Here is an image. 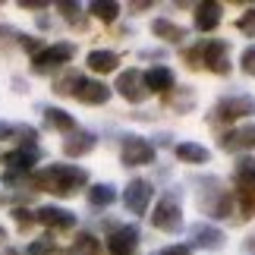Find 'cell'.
<instances>
[{"mask_svg": "<svg viewBox=\"0 0 255 255\" xmlns=\"http://www.w3.org/2000/svg\"><path fill=\"white\" fill-rule=\"evenodd\" d=\"M195 205L211 221L233 218V192L224 189V183L218 176H199L195 180Z\"/></svg>", "mask_w": 255, "mask_h": 255, "instance_id": "obj_1", "label": "cell"}, {"mask_svg": "<svg viewBox=\"0 0 255 255\" xmlns=\"http://www.w3.org/2000/svg\"><path fill=\"white\" fill-rule=\"evenodd\" d=\"M85 183H88V173L82 167H73V164H54V167H44L41 173H35V186L60 195V199L76 195Z\"/></svg>", "mask_w": 255, "mask_h": 255, "instance_id": "obj_2", "label": "cell"}, {"mask_svg": "<svg viewBox=\"0 0 255 255\" xmlns=\"http://www.w3.org/2000/svg\"><path fill=\"white\" fill-rule=\"evenodd\" d=\"M255 114V95H227L221 98L218 104L211 107V123H233V120H243V117H252Z\"/></svg>", "mask_w": 255, "mask_h": 255, "instance_id": "obj_3", "label": "cell"}, {"mask_svg": "<svg viewBox=\"0 0 255 255\" xmlns=\"http://www.w3.org/2000/svg\"><path fill=\"white\" fill-rule=\"evenodd\" d=\"M151 224L164 233H180L183 230V208H180V192H167L164 199L154 205Z\"/></svg>", "mask_w": 255, "mask_h": 255, "instance_id": "obj_4", "label": "cell"}, {"mask_svg": "<svg viewBox=\"0 0 255 255\" xmlns=\"http://www.w3.org/2000/svg\"><path fill=\"white\" fill-rule=\"evenodd\" d=\"M76 57V44L73 41H60V44H51V47H41V54L32 57V73H54L60 70L63 63H70Z\"/></svg>", "mask_w": 255, "mask_h": 255, "instance_id": "obj_5", "label": "cell"}, {"mask_svg": "<svg viewBox=\"0 0 255 255\" xmlns=\"http://www.w3.org/2000/svg\"><path fill=\"white\" fill-rule=\"evenodd\" d=\"M120 161L126 167H145V164L154 161V145L142 135H126L120 145Z\"/></svg>", "mask_w": 255, "mask_h": 255, "instance_id": "obj_6", "label": "cell"}, {"mask_svg": "<svg viewBox=\"0 0 255 255\" xmlns=\"http://www.w3.org/2000/svg\"><path fill=\"white\" fill-rule=\"evenodd\" d=\"M202 66L214 76H230V44L227 41H205L202 47Z\"/></svg>", "mask_w": 255, "mask_h": 255, "instance_id": "obj_7", "label": "cell"}, {"mask_svg": "<svg viewBox=\"0 0 255 255\" xmlns=\"http://www.w3.org/2000/svg\"><path fill=\"white\" fill-rule=\"evenodd\" d=\"M151 199H154V186L148 180H132L123 189V205H126V211H132V214H145Z\"/></svg>", "mask_w": 255, "mask_h": 255, "instance_id": "obj_8", "label": "cell"}, {"mask_svg": "<svg viewBox=\"0 0 255 255\" xmlns=\"http://www.w3.org/2000/svg\"><path fill=\"white\" fill-rule=\"evenodd\" d=\"M117 92H120V98H126L129 104H142L145 98H148V88H145V76L139 70H123L120 76H117Z\"/></svg>", "mask_w": 255, "mask_h": 255, "instance_id": "obj_9", "label": "cell"}, {"mask_svg": "<svg viewBox=\"0 0 255 255\" xmlns=\"http://www.w3.org/2000/svg\"><path fill=\"white\" fill-rule=\"evenodd\" d=\"M221 148L230 154H246L255 148V123H246L240 129H230L221 135Z\"/></svg>", "mask_w": 255, "mask_h": 255, "instance_id": "obj_10", "label": "cell"}, {"mask_svg": "<svg viewBox=\"0 0 255 255\" xmlns=\"http://www.w3.org/2000/svg\"><path fill=\"white\" fill-rule=\"evenodd\" d=\"M189 240L195 249H205V252H214V249H224V243H227V237H224V230L211 227V224H192L189 230Z\"/></svg>", "mask_w": 255, "mask_h": 255, "instance_id": "obj_11", "label": "cell"}, {"mask_svg": "<svg viewBox=\"0 0 255 255\" xmlns=\"http://www.w3.org/2000/svg\"><path fill=\"white\" fill-rule=\"evenodd\" d=\"M35 221L44 224V227H51V230H70V227H76V214L66 211V208H57V205H44V208H38Z\"/></svg>", "mask_w": 255, "mask_h": 255, "instance_id": "obj_12", "label": "cell"}, {"mask_svg": "<svg viewBox=\"0 0 255 255\" xmlns=\"http://www.w3.org/2000/svg\"><path fill=\"white\" fill-rule=\"evenodd\" d=\"M139 246V230L135 227H117L107 240V252L111 255H132Z\"/></svg>", "mask_w": 255, "mask_h": 255, "instance_id": "obj_13", "label": "cell"}, {"mask_svg": "<svg viewBox=\"0 0 255 255\" xmlns=\"http://www.w3.org/2000/svg\"><path fill=\"white\" fill-rule=\"evenodd\" d=\"M95 145H98L95 132H88V129H73V132L63 139V154H66V158H82V154H88Z\"/></svg>", "mask_w": 255, "mask_h": 255, "instance_id": "obj_14", "label": "cell"}, {"mask_svg": "<svg viewBox=\"0 0 255 255\" xmlns=\"http://www.w3.org/2000/svg\"><path fill=\"white\" fill-rule=\"evenodd\" d=\"M145 88H148V95L151 92H158V95H170L173 88H176V76L170 66H151L148 73H145Z\"/></svg>", "mask_w": 255, "mask_h": 255, "instance_id": "obj_15", "label": "cell"}, {"mask_svg": "<svg viewBox=\"0 0 255 255\" xmlns=\"http://www.w3.org/2000/svg\"><path fill=\"white\" fill-rule=\"evenodd\" d=\"M38 161H41V148H38V145H22V148H16L13 154H6V164H9V170H13V173L32 170Z\"/></svg>", "mask_w": 255, "mask_h": 255, "instance_id": "obj_16", "label": "cell"}, {"mask_svg": "<svg viewBox=\"0 0 255 255\" xmlns=\"http://www.w3.org/2000/svg\"><path fill=\"white\" fill-rule=\"evenodd\" d=\"M76 98H79L82 104H107L111 101V88L104 82H95V79H82V85L76 88Z\"/></svg>", "mask_w": 255, "mask_h": 255, "instance_id": "obj_17", "label": "cell"}, {"mask_svg": "<svg viewBox=\"0 0 255 255\" xmlns=\"http://www.w3.org/2000/svg\"><path fill=\"white\" fill-rule=\"evenodd\" d=\"M221 13H224L221 3H211V0L199 3V6H195V28H199V32H211V28H218L221 25Z\"/></svg>", "mask_w": 255, "mask_h": 255, "instance_id": "obj_18", "label": "cell"}, {"mask_svg": "<svg viewBox=\"0 0 255 255\" xmlns=\"http://www.w3.org/2000/svg\"><path fill=\"white\" fill-rule=\"evenodd\" d=\"M233 183L237 189H255V158L252 154H240L233 164Z\"/></svg>", "mask_w": 255, "mask_h": 255, "instance_id": "obj_19", "label": "cell"}, {"mask_svg": "<svg viewBox=\"0 0 255 255\" xmlns=\"http://www.w3.org/2000/svg\"><path fill=\"white\" fill-rule=\"evenodd\" d=\"M151 32H154V38H161V41H170V44H180L183 38L189 35L183 25L170 22V19H154V22H151Z\"/></svg>", "mask_w": 255, "mask_h": 255, "instance_id": "obj_20", "label": "cell"}, {"mask_svg": "<svg viewBox=\"0 0 255 255\" xmlns=\"http://www.w3.org/2000/svg\"><path fill=\"white\" fill-rule=\"evenodd\" d=\"M176 158L183 164H208L211 151L205 148V145H199V142H180L176 145Z\"/></svg>", "mask_w": 255, "mask_h": 255, "instance_id": "obj_21", "label": "cell"}, {"mask_svg": "<svg viewBox=\"0 0 255 255\" xmlns=\"http://www.w3.org/2000/svg\"><path fill=\"white\" fill-rule=\"evenodd\" d=\"M117 63H120V54L117 51H92L88 54V70L92 73H114Z\"/></svg>", "mask_w": 255, "mask_h": 255, "instance_id": "obj_22", "label": "cell"}, {"mask_svg": "<svg viewBox=\"0 0 255 255\" xmlns=\"http://www.w3.org/2000/svg\"><path fill=\"white\" fill-rule=\"evenodd\" d=\"M44 123L51 126V129H60V132H73L76 129V120L66 111H60V107H44Z\"/></svg>", "mask_w": 255, "mask_h": 255, "instance_id": "obj_23", "label": "cell"}, {"mask_svg": "<svg viewBox=\"0 0 255 255\" xmlns=\"http://www.w3.org/2000/svg\"><path fill=\"white\" fill-rule=\"evenodd\" d=\"M117 202V189L111 183H95L92 189H88V205H95V208H107V205Z\"/></svg>", "mask_w": 255, "mask_h": 255, "instance_id": "obj_24", "label": "cell"}, {"mask_svg": "<svg viewBox=\"0 0 255 255\" xmlns=\"http://www.w3.org/2000/svg\"><path fill=\"white\" fill-rule=\"evenodd\" d=\"M164 104L173 107L176 114H186L195 104V95H192V88H173L170 95H164Z\"/></svg>", "mask_w": 255, "mask_h": 255, "instance_id": "obj_25", "label": "cell"}, {"mask_svg": "<svg viewBox=\"0 0 255 255\" xmlns=\"http://www.w3.org/2000/svg\"><path fill=\"white\" fill-rule=\"evenodd\" d=\"M82 79H85L82 73H76V70H66V73L60 76V79L54 82V92H57V95H76V88L82 85Z\"/></svg>", "mask_w": 255, "mask_h": 255, "instance_id": "obj_26", "label": "cell"}, {"mask_svg": "<svg viewBox=\"0 0 255 255\" xmlns=\"http://www.w3.org/2000/svg\"><path fill=\"white\" fill-rule=\"evenodd\" d=\"M73 252L76 255H101V243H98V237H92V233H79V237L73 240Z\"/></svg>", "mask_w": 255, "mask_h": 255, "instance_id": "obj_27", "label": "cell"}, {"mask_svg": "<svg viewBox=\"0 0 255 255\" xmlns=\"http://www.w3.org/2000/svg\"><path fill=\"white\" fill-rule=\"evenodd\" d=\"M88 13L95 19H101V22H114L117 16H120V6L117 3H104V0H95L92 6H88Z\"/></svg>", "mask_w": 255, "mask_h": 255, "instance_id": "obj_28", "label": "cell"}, {"mask_svg": "<svg viewBox=\"0 0 255 255\" xmlns=\"http://www.w3.org/2000/svg\"><path fill=\"white\" fill-rule=\"evenodd\" d=\"M240 218H255V189H240Z\"/></svg>", "mask_w": 255, "mask_h": 255, "instance_id": "obj_29", "label": "cell"}, {"mask_svg": "<svg viewBox=\"0 0 255 255\" xmlns=\"http://www.w3.org/2000/svg\"><path fill=\"white\" fill-rule=\"evenodd\" d=\"M57 9L63 13V19H66L70 25H76V28L85 25V19H82V6H79V3H57Z\"/></svg>", "mask_w": 255, "mask_h": 255, "instance_id": "obj_30", "label": "cell"}, {"mask_svg": "<svg viewBox=\"0 0 255 255\" xmlns=\"http://www.w3.org/2000/svg\"><path fill=\"white\" fill-rule=\"evenodd\" d=\"M51 252H57V240H51V237L28 243V255H51Z\"/></svg>", "mask_w": 255, "mask_h": 255, "instance_id": "obj_31", "label": "cell"}, {"mask_svg": "<svg viewBox=\"0 0 255 255\" xmlns=\"http://www.w3.org/2000/svg\"><path fill=\"white\" fill-rule=\"evenodd\" d=\"M237 28H240V32L246 35V38H255V6L246 9V13L237 19Z\"/></svg>", "mask_w": 255, "mask_h": 255, "instance_id": "obj_32", "label": "cell"}, {"mask_svg": "<svg viewBox=\"0 0 255 255\" xmlns=\"http://www.w3.org/2000/svg\"><path fill=\"white\" fill-rule=\"evenodd\" d=\"M240 66H243V73H246V76H252V79H255V44L243 51V57H240Z\"/></svg>", "mask_w": 255, "mask_h": 255, "instance_id": "obj_33", "label": "cell"}, {"mask_svg": "<svg viewBox=\"0 0 255 255\" xmlns=\"http://www.w3.org/2000/svg\"><path fill=\"white\" fill-rule=\"evenodd\" d=\"M202 47H205V44L192 47V51H183V60H186V66H189V70H202Z\"/></svg>", "mask_w": 255, "mask_h": 255, "instance_id": "obj_34", "label": "cell"}, {"mask_svg": "<svg viewBox=\"0 0 255 255\" xmlns=\"http://www.w3.org/2000/svg\"><path fill=\"white\" fill-rule=\"evenodd\" d=\"M13 221H16L22 230H28V227L35 224V214H32V211H25V208H16V211H13Z\"/></svg>", "mask_w": 255, "mask_h": 255, "instance_id": "obj_35", "label": "cell"}, {"mask_svg": "<svg viewBox=\"0 0 255 255\" xmlns=\"http://www.w3.org/2000/svg\"><path fill=\"white\" fill-rule=\"evenodd\" d=\"M19 44H22L28 54H41V41H38V38H32V35H22V38H19Z\"/></svg>", "mask_w": 255, "mask_h": 255, "instance_id": "obj_36", "label": "cell"}, {"mask_svg": "<svg viewBox=\"0 0 255 255\" xmlns=\"http://www.w3.org/2000/svg\"><path fill=\"white\" fill-rule=\"evenodd\" d=\"M158 255H192L189 246H167V249H161Z\"/></svg>", "mask_w": 255, "mask_h": 255, "instance_id": "obj_37", "label": "cell"}, {"mask_svg": "<svg viewBox=\"0 0 255 255\" xmlns=\"http://www.w3.org/2000/svg\"><path fill=\"white\" fill-rule=\"evenodd\" d=\"M13 132H16V126H9V123H0V142H3V139H9Z\"/></svg>", "mask_w": 255, "mask_h": 255, "instance_id": "obj_38", "label": "cell"}, {"mask_svg": "<svg viewBox=\"0 0 255 255\" xmlns=\"http://www.w3.org/2000/svg\"><path fill=\"white\" fill-rule=\"evenodd\" d=\"M243 249H246L249 255H255V233H249V237H246V243H243Z\"/></svg>", "mask_w": 255, "mask_h": 255, "instance_id": "obj_39", "label": "cell"}, {"mask_svg": "<svg viewBox=\"0 0 255 255\" xmlns=\"http://www.w3.org/2000/svg\"><path fill=\"white\" fill-rule=\"evenodd\" d=\"M19 6H25V9H44V3H41V0H22Z\"/></svg>", "mask_w": 255, "mask_h": 255, "instance_id": "obj_40", "label": "cell"}, {"mask_svg": "<svg viewBox=\"0 0 255 255\" xmlns=\"http://www.w3.org/2000/svg\"><path fill=\"white\" fill-rule=\"evenodd\" d=\"M3 240H6V230H3V227H0V243H3Z\"/></svg>", "mask_w": 255, "mask_h": 255, "instance_id": "obj_41", "label": "cell"}, {"mask_svg": "<svg viewBox=\"0 0 255 255\" xmlns=\"http://www.w3.org/2000/svg\"><path fill=\"white\" fill-rule=\"evenodd\" d=\"M3 255H19V252H16V249H6V252H3Z\"/></svg>", "mask_w": 255, "mask_h": 255, "instance_id": "obj_42", "label": "cell"}]
</instances>
